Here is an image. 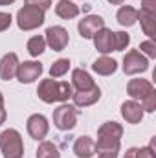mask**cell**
<instances>
[{"mask_svg": "<svg viewBox=\"0 0 156 158\" xmlns=\"http://www.w3.org/2000/svg\"><path fill=\"white\" fill-rule=\"evenodd\" d=\"M149 68V61L143 57L142 52L138 50H130L127 52L125 59H123V72L127 76H134V74H142Z\"/></svg>", "mask_w": 156, "mask_h": 158, "instance_id": "obj_7", "label": "cell"}, {"mask_svg": "<svg viewBox=\"0 0 156 158\" xmlns=\"http://www.w3.org/2000/svg\"><path fill=\"white\" fill-rule=\"evenodd\" d=\"M44 48H46V40H44V37H40V35L31 37V39L28 40V52L33 57H39L40 53L44 52Z\"/></svg>", "mask_w": 156, "mask_h": 158, "instance_id": "obj_23", "label": "cell"}, {"mask_svg": "<svg viewBox=\"0 0 156 158\" xmlns=\"http://www.w3.org/2000/svg\"><path fill=\"white\" fill-rule=\"evenodd\" d=\"M68 68H70V61L68 59H57L51 64V68H50V76L51 77H61V76H64L68 72Z\"/></svg>", "mask_w": 156, "mask_h": 158, "instance_id": "obj_24", "label": "cell"}, {"mask_svg": "<svg viewBox=\"0 0 156 158\" xmlns=\"http://www.w3.org/2000/svg\"><path fill=\"white\" fill-rule=\"evenodd\" d=\"M26 6H35L42 11H46L51 6V0H26Z\"/></svg>", "mask_w": 156, "mask_h": 158, "instance_id": "obj_28", "label": "cell"}, {"mask_svg": "<svg viewBox=\"0 0 156 158\" xmlns=\"http://www.w3.org/2000/svg\"><path fill=\"white\" fill-rule=\"evenodd\" d=\"M121 116L127 119V123H140L143 118V109L136 101H125L121 105Z\"/></svg>", "mask_w": 156, "mask_h": 158, "instance_id": "obj_16", "label": "cell"}, {"mask_svg": "<svg viewBox=\"0 0 156 158\" xmlns=\"http://www.w3.org/2000/svg\"><path fill=\"white\" fill-rule=\"evenodd\" d=\"M136 20H138V11H136L132 6H123V7L117 11V22H119L121 26L130 28Z\"/></svg>", "mask_w": 156, "mask_h": 158, "instance_id": "obj_21", "label": "cell"}, {"mask_svg": "<svg viewBox=\"0 0 156 158\" xmlns=\"http://www.w3.org/2000/svg\"><path fill=\"white\" fill-rule=\"evenodd\" d=\"M42 74V64L37 61H26L20 63L17 68V79L20 83H33L35 79H39V76Z\"/></svg>", "mask_w": 156, "mask_h": 158, "instance_id": "obj_10", "label": "cell"}, {"mask_svg": "<svg viewBox=\"0 0 156 158\" xmlns=\"http://www.w3.org/2000/svg\"><path fill=\"white\" fill-rule=\"evenodd\" d=\"M127 92L132 99L142 101L143 112H154L156 109V94L153 85L147 79H130L127 85Z\"/></svg>", "mask_w": 156, "mask_h": 158, "instance_id": "obj_3", "label": "cell"}, {"mask_svg": "<svg viewBox=\"0 0 156 158\" xmlns=\"http://www.w3.org/2000/svg\"><path fill=\"white\" fill-rule=\"evenodd\" d=\"M101 28H105V20L101 17H97V15H88L83 20H79L77 24V30L83 39H92Z\"/></svg>", "mask_w": 156, "mask_h": 158, "instance_id": "obj_9", "label": "cell"}, {"mask_svg": "<svg viewBox=\"0 0 156 158\" xmlns=\"http://www.w3.org/2000/svg\"><path fill=\"white\" fill-rule=\"evenodd\" d=\"M109 2H110V4H116V6H117V4H123L125 0H109Z\"/></svg>", "mask_w": 156, "mask_h": 158, "instance_id": "obj_34", "label": "cell"}, {"mask_svg": "<svg viewBox=\"0 0 156 158\" xmlns=\"http://www.w3.org/2000/svg\"><path fill=\"white\" fill-rule=\"evenodd\" d=\"M140 50H142V53H145L147 57H156V44L153 40H145V42H142L140 44Z\"/></svg>", "mask_w": 156, "mask_h": 158, "instance_id": "obj_26", "label": "cell"}, {"mask_svg": "<svg viewBox=\"0 0 156 158\" xmlns=\"http://www.w3.org/2000/svg\"><path fill=\"white\" fill-rule=\"evenodd\" d=\"M55 13L61 19H74L79 15V7L70 0H59L55 6Z\"/></svg>", "mask_w": 156, "mask_h": 158, "instance_id": "obj_20", "label": "cell"}, {"mask_svg": "<svg viewBox=\"0 0 156 158\" xmlns=\"http://www.w3.org/2000/svg\"><path fill=\"white\" fill-rule=\"evenodd\" d=\"M72 98H74V103H76L77 107H88V105H94L96 101H99L101 90H99V86L96 85V86H92V88H88V90H76V92L72 94Z\"/></svg>", "mask_w": 156, "mask_h": 158, "instance_id": "obj_12", "label": "cell"}, {"mask_svg": "<svg viewBox=\"0 0 156 158\" xmlns=\"http://www.w3.org/2000/svg\"><path fill=\"white\" fill-rule=\"evenodd\" d=\"M28 132L33 140H44L48 134V119L44 118L42 114H33L28 118Z\"/></svg>", "mask_w": 156, "mask_h": 158, "instance_id": "obj_11", "label": "cell"}, {"mask_svg": "<svg viewBox=\"0 0 156 158\" xmlns=\"http://www.w3.org/2000/svg\"><path fill=\"white\" fill-rule=\"evenodd\" d=\"M72 83L76 86V90H88L92 86H96L94 79L90 77V74L83 68H76L74 74H72Z\"/></svg>", "mask_w": 156, "mask_h": 158, "instance_id": "obj_18", "label": "cell"}, {"mask_svg": "<svg viewBox=\"0 0 156 158\" xmlns=\"http://www.w3.org/2000/svg\"><path fill=\"white\" fill-rule=\"evenodd\" d=\"M125 158H136V147H130V149L125 153Z\"/></svg>", "mask_w": 156, "mask_h": 158, "instance_id": "obj_32", "label": "cell"}, {"mask_svg": "<svg viewBox=\"0 0 156 158\" xmlns=\"http://www.w3.org/2000/svg\"><path fill=\"white\" fill-rule=\"evenodd\" d=\"M92 68H94V72H96V74H99V76H110V74H114V72H116L117 63L114 61V59H110V57L103 55V57H99V59H96V61H94Z\"/></svg>", "mask_w": 156, "mask_h": 158, "instance_id": "obj_17", "label": "cell"}, {"mask_svg": "<svg viewBox=\"0 0 156 158\" xmlns=\"http://www.w3.org/2000/svg\"><path fill=\"white\" fill-rule=\"evenodd\" d=\"M130 42V37L125 33V31H114V50L116 52H121L129 46Z\"/></svg>", "mask_w": 156, "mask_h": 158, "instance_id": "obj_25", "label": "cell"}, {"mask_svg": "<svg viewBox=\"0 0 156 158\" xmlns=\"http://www.w3.org/2000/svg\"><path fill=\"white\" fill-rule=\"evenodd\" d=\"M136 158H154V145L151 143L149 147L136 149Z\"/></svg>", "mask_w": 156, "mask_h": 158, "instance_id": "obj_27", "label": "cell"}, {"mask_svg": "<svg viewBox=\"0 0 156 158\" xmlns=\"http://www.w3.org/2000/svg\"><path fill=\"white\" fill-rule=\"evenodd\" d=\"M37 94L44 103H55V101H66L72 98V85L66 81H53V79H42L37 88Z\"/></svg>", "mask_w": 156, "mask_h": 158, "instance_id": "obj_2", "label": "cell"}, {"mask_svg": "<svg viewBox=\"0 0 156 158\" xmlns=\"http://www.w3.org/2000/svg\"><path fill=\"white\" fill-rule=\"evenodd\" d=\"M97 158H117V156H110V155H99Z\"/></svg>", "mask_w": 156, "mask_h": 158, "instance_id": "obj_35", "label": "cell"}, {"mask_svg": "<svg viewBox=\"0 0 156 158\" xmlns=\"http://www.w3.org/2000/svg\"><path fill=\"white\" fill-rule=\"evenodd\" d=\"M44 40H46V44H48L51 50L61 52V50H64V48L68 46L70 35H68V31H66L63 26H51V28L46 30Z\"/></svg>", "mask_w": 156, "mask_h": 158, "instance_id": "obj_8", "label": "cell"}, {"mask_svg": "<svg viewBox=\"0 0 156 158\" xmlns=\"http://www.w3.org/2000/svg\"><path fill=\"white\" fill-rule=\"evenodd\" d=\"M142 11L156 13V0H142Z\"/></svg>", "mask_w": 156, "mask_h": 158, "instance_id": "obj_30", "label": "cell"}, {"mask_svg": "<svg viewBox=\"0 0 156 158\" xmlns=\"http://www.w3.org/2000/svg\"><path fill=\"white\" fill-rule=\"evenodd\" d=\"M42 22H44V11L35 6H24L17 13V24L24 31L39 28V26H42Z\"/></svg>", "mask_w": 156, "mask_h": 158, "instance_id": "obj_5", "label": "cell"}, {"mask_svg": "<svg viewBox=\"0 0 156 158\" xmlns=\"http://www.w3.org/2000/svg\"><path fill=\"white\" fill-rule=\"evenodd\" d=\"M0 149L4 158H22L24 155V145H22V136L15 129H6L0 134Z\"/></svg>", "mask_w": 156, "mask_h": 158, "instance_id": "obj_4", "label": "cell"}, {"mask_svg": "<svg viewBox=\"0 0 156 158\" xmlns=\"http://www.w3.org/2000/svg\"><path fill=\"white\" fill-rule=\"evenodd\" d=\"M18 57L17 53H6L0 61V77L4 81H9L17 76V68H18Z\"/></svg>", "mask_w": 156, "mask_h": 158, "instance_id": "obj_14", "label": "cell"}, {"mask_svg": "<svg viewBox=\"0 0 156 158\" xmlns=\"http://www.w3.org/2000/svg\"><path fill=\"white\" fill-rule=\"evenodd\" d=\"M11 15L9 13H0V31H6L11 26Z\"/></svg>", "mask_w": 156, "mask_h": 158, "instance_id": "obj_29", "label": "cell"}, {"mask_svg": "<svg viewBox=\"0 0 156 158\" xmlns=\"http://www.w3.org/2000/svg\"><path fill=\"white\" fill-rule=\"evenodd\" d=\"M138 20L142 22V28L145 31V35H149L151 40L154 39L156 33V13H147V11H138Z\"/></svg>", "mask_w": 156, "mask_h": 158, "instance_id": "obj_19", "label": "cell"}, {"mask_svg": "<svg viewBox=\"0 0 156 158\" xmlns=\"http://www.w3.org/2000/svg\"><path fill=\"white\" fill-rule=\"evenodd\" d=\"M121 136H123V127H121L117 121H107V123H103V125L97 129L96 153H97V155L117 156Z\"/></svg>", "mask_w": 156, "mask_h": 158, "instance_id": "obj_1", "label": "cell"}, {"mask_svg": "<svg viewBox=\"0 0 156 158\" xmlns=\"http://www.w3.org/2000/svg\"><path fill=\"white\" fill-rule=\"evenodd\" d=\"M53 125L59 131H72L77 125V109L72 105H61L53 110Z\"/></svg>", "mask_w": 156, "mask_h": 158, "instance_id": "obj_6", "label": "cell"}, {"mask_svg": "<svg viewBox=\"0 0 156 158\" xmlns=\"http://www.w3.org/2000/svg\"><path fill=\"white\" fill-rule=\"evenodd\" d=\"M6 109H4V98H2V92H0V125L6 121Z\"/></svg>", "mask_w": 156, "mask_h": 158, "instance_id": "obj_31", "label": "cell"}, {"mask_svg": "<svg viewBox=\"0 0 156 158\" xmlns=\"http://www.w3.org/2000/svg\"><path fill=\"white\" fill-rule=\"evenodd\" d=\"M92 39H94V44H96V50L101 52V53H109V52L114 50V31L112 30L101 28Z\"/></svg>", "mask_w": 156, "mask_h": 158, "instance_id": "obj_13", "label": "cell"}, {"mask_svg": "<svg viewBox=\"0 0 156 158\" xmlns=\"http://www.w3.org/2000/svg\"><path fill=\"white\" fill-rule=\"evenodd\" d=\"M37 158H61V153L51 142H40L37 149Z\"/></svg>", "mask_w": 156, "mask_h": 158, "instance_id": "obj_22", "label": "cell"}, {"mask_svg": "<svg viewBox=\"0 0 156 158\" xmlns=\"http://www.w3.org/2000/svg\"><path fill=\"white\" fill-rule=\"evenodd\" d=\"M11 2H15V0H0V6H7V4H11Z\"/></svg>", "mask_w": 156, "mask_h": 158, "instance_id": "obj_33", "label": "cell"}, {"mask_svg": "<svg viewBox=\"0 0 156 158\" xmlns=\"http://www.w3.org/2000/svg\"><path fill=\"white\" fill-rule=\"evenodd\" d=\"M74 153L77 158H92L96 155V142L90 136H79L74 143Z\"/></svg>", "mask_w": 156, "mask_h": 158, "instance_id": "obj_15", "label": "cell"}]
</instances>
